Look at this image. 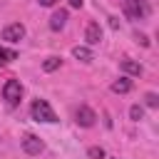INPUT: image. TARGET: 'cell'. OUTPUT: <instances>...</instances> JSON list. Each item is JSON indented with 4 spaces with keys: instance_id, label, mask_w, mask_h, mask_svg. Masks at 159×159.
<instances>
[{
    "instance_id": "cell-1",
    "label": "cell",
    "mask_w": 159,
    "mask_h": 159,
    "mask_svg": "<svg viewBox=\"0 0 159 159\" xmlns=\"http://www.w3.org/2000/svg\"><path fill=\"white\" fill-rule=\"evenodd\" d=\"M122 10L129 20H147L152 12L147 0H122Z\"/></svg>"
},
{
    "instance_id": "cell-2",
    "label": "cell",
    "mask_w": 159,
    "mask_h": 159,
    "mask_svg": "<svg viewBox=\"0 0 159 159\" xmlns=\"http://www.w3.org/2000/svg\"><path fill=\"white\" fill-rule=\"evenodd\" d=\"M30 114H32L35 122H45V124H55L57 122V114L52 112V107L45 99H35L32 107H30Z\"/></svg>"
},
{
    "instance_id": "cell-3",
    "label": "cell",
    "mask_w": 159,
    "mask_h": 159,
    "mask_svg": "<svg viewBox=\"0 0 159 159\" xmlns=\"http://www.w3.org/2000/svg\"><path fill=\"white\" fill-rule=\"evenodd\" d=\"M20 97H22V84H20V80H7L5 82V87H2V99L7 102V107H17L20 104Z\"/></svg>"
},
{
    "instance_id": "cell-4",
    "label": "cell",
    "mask_w": 159,
    "mask_h": 159,
    "mask_svg": "<svg viewBox=\"0 0 159 159\" xmlns=\"http://www.w3.org/2000/svg\"><path fill=\"white\" fill-rule=\"evenodd\" d=\"M75 122H77L80 127H92V124L97 122V114H94V109H89L87 104H80L77 112H75Z\"/></svg>"
},
{
    "instance_id": "cell-5",
    "label": "cell",
    "mask_w": 159,
    "mask_h": 159,
    "mask_svg": "<svg viewBox=\"0 0 159 159\" xmlns=\"http://www.w3.org/2000/svg\"><path fill=\"white\" fill-rule=\"evenodd\" d=\"M42 149H45V144H42L40 137H35V134H25V137H22V152H25V154L35 157V154H40Z\"/></svg>"
},
{
    "instance_id": "cell-6",
    "label": "cell",
    "mask_w": 159,
    "mask_h": 159,
    "mask_svg": "<svg viewBox=\"0 0 159 159\" xmlns=\"http://www.w3.org/2000/svg\"><path fill=\"white\" fill-rule=\"evenodd\" d=\"M22 37H25V25L22 22H12L2 30V40H7V42H20Z\"/></svg>"
},
{
    "instance_id": "cell-7",
    "label": "cell",
    "mask_w": 159,
    "mask_h": 159,
    "mask_svg": "<svg viewBox=\"0 0 159 159\" xmlns=\"http://www.w3.org/2000/svg\"><path fill=\"white\" fill-rule=\"evenodd\" d=\"M84 40H87V45H99V40H102V27H99L97 22H89L87 30H84Z\"/></svg>"
},
{
    "instance_id": "cell-8",
    "label": "cell",
    "mask_w": 159,
    "mask_h": 159,
    "mask_svg": "<svg viewBox=\"0 0 159 159\" xmlns=\"http://www.w3.org/2000/svg\"><path fill=\"white\" fill-rule=\"evenodd\" d=\"M65 22H67V10H55L52 12V17H50V30H62L65 27Z\"/></svg>"
},
{
    "instance_id": "cell-9",
    "label": "cell",
    "mask_w": 159,
    "mask_h": 159,
    "mask_svg": "<svg viewBox=\"0 0 159 159\" xmlns=\"http://www.w3.org/2000/svg\"><path fill=\"white\" fill-rule=\"evenodd\" d=\"M129 89H132V80L129 77H119V80L112 82V92L114 94H127Z\"/></svg>"
},
{
    "instance_id": "cell-10",
    "label": "cell",
    "mask_w": 159,
    "mask_h": 159,
    "mask_svg": "<svg viewBox=\"0 0 159 159\" xmlns=\"http://www.w3.org/2000/svg\"><path fill=\"white\" fill-rule=\"evenodd\" d=\"M119 67H122L127 75H137V77L142 75V65H139V62H134V60H122V62H119Z\"/></svg>"
},
{
    "instance_id": "cell-11",
    "label": "cell",
    "mask_w": 159,
    "mask_h": 159,
    "mask_svg": "<svg viewBox=\"0 0 159 159\" xmlns=\"http://www.w3.org/2000/svg\"><path fill=\"white\" fill-rule=\"evenodd\" d=\"M72 55H75L77 60H82V62H92V60H94L92 50H89V47H80V45H77V47H72Z\"/></svg>"
},
{
    "instance_id": "cell-12",
    "label": "cell",
    "mask_w": 159,
    "mask_h": 159,
    "mask_svg": "<svg viewBox=\"0 0 159 159\" xmlns=\"http://www.w3.org/2000/svg\"><path fill=\"white\" fill-rule=\"evenodd\" d=\"M12 60H17V52H15V50H5V47H0V67L7 65V62H12Z\"/></svg>"
},
{
    "instance_id": "cell-13",
    "label": "cell",
    "mask_w": 159,
    "mask_h": 159,
    "mask_svg": "<svg viewBox=\"0 0 159 159\" xmlns=\"http://www.w3.org/2000/svg\"><path fill=\"white\" fill-rule=\"evenodd\" d=\"M57 67H60V57H47V60L42 62V70H45V72H55Z\"/></svg>"
},
{
    "instance_id": "cell-14",
    "label": "cell",
    "mask_w": 159,
    "mask_h": 159,
    "mask_svg": "<svg viewBox=\"0 0 159 159\" xmlns=\"http://www.w3.org/2000/svg\"><path fill=\"white\" fill-rule=\"evenodd\" d=\"M129 117H132L134 122H139V119L144 117V109H142V104H132V107H129Z\"/></svg>"
},
{
    "instance_id": "cell-15",
    "label": "cell",
    "mask_w": 159,
    "mask_h": 159,
    "mask_svg": "<svg viewBox=\"0 0 159 159\" xmlns=\"http://www.w3.org/2000/svg\"><path fill=\"white\" fill-rule=\"evenodd\" d=\"M144 102H147V107H159V97H157V92H147L144 94Z\"/></svg>"
},
{
    "instance_id": "cell-16",
    "label": "cell",
    "mask_w": 159,
    "mask_h": 159,
    "mask_svg": "<svg viewBox=\"0 0 159 159\" xmlns=\"http://www.w3.org/2000/svg\"><path fill=\"white\" fill-rule=\"evenodd\" d=\"M87 154H89L92 159H102V157H104V149H102V147H89Z\"/></svg>"
},
{
    "instance_id": "cell-17",
    "label": "cell",
    "mask_w": 159,
    "mask_h": 159,
    "mask_svg": "<svg viewBox=\"0 0 159 159\" xmlns=\"http://www.w3.org/2000/svg\"><path fill=\"white\" fill-rule=\"evenodd\" d=\"M137 42H139V45H144V47L149 45V40H147V35H142V32H137Z\"/></svg>"
},
{
    "instance_id": "cell-18",
    "label": "cell",
    "mask_w": 159,
    "mask_h": 159,
    "mask_svg": "<svg viewBox=\"0 0 159 159\" xmlns=\"http://www.w3.org/2000/svg\"><path fill=\"white\" fill-rule=\"evenodd\" d=\"M67 2H70V7H77V10H80V7H82V2H84V0H67Z\"/></svg>"
},
{
    "instance_id": "cell-19",
    "label": "cell",
    "mask_w": 159,
    "mask_h": 159,
    "mask_svg": "<svg viewBox=\"0 0 159 159\" xmlns=\"http://www.w3.org/2000/svg\"><path fill=\"white\" fill-rule=\"evenodd\" d=\"M37 2H40L42 7H52V5H55V0H37Z\"/></svg>"
}]
</instances>
